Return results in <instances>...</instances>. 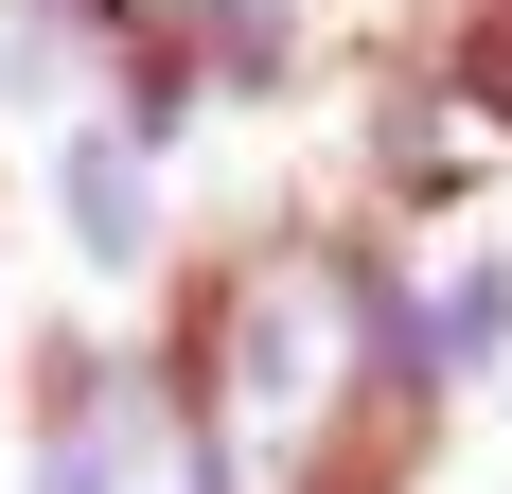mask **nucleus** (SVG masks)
<instances>
[{
  "label": "nucleus",
  "instance_id": "1",
  "mask_svg": "<svg viewBox=\"0 0 512 494\" xmlns=\"http://www.w3.org/2000/svg\"><path fill=\"white\" fill-rule=\"evenodd\" d=\"M407 53L442 71V106L512 124V0H407Z\"/></svg>",
  "mask_w": 512,
  "mask_h": 494
}]
</instances>
